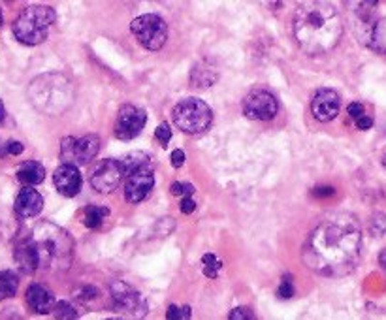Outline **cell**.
Listing matches in <instances>:
<instances>
[{"instance_id": "37", "label": "cell", "mask_w": 386, "mask_h": 320, "mask_svg": "<svg viewBox=\"0 0 386 320\" xmlns=\"http://www.w3.org/2000/svg\"><path fill=\"white\" fill-rule=\"evenodd\" d=\"M347 111H349V115L353 119H358V117L364 115V105L360 104V102H353V104H349Z\"/></svg>"}, {"instance_id": "10", "label": "cell", "mask_w": 386, "mask_h": 320, "mask_svg": "<svg viewBox=\"0 0 386 320\" xmlns=\"http://www.w3.org/2000/svg\"><path fill=\"white\" fill-rule=\"evenodd\" d=\"M279 111L276 96L264 89H256L249 93L244 100V113L253 121H271Z\"/></svg>"}, {"instance_id": "38", "label": "cell", "mask_w": 386, "mask_h": 320, "mask_svg": "<svg viewBox=\"0 0 386 320\" xmlns=\"http://www.w3.org/2000/svg\"><path fill=\"white\" fill-rule=\"evenodd\" d=\"M356 126H358L360 130H367V128H371V126H373V121H371L370 117L362 115L356 119Z\"/></svg>"}, {"instance_id": "33", "label": "cell", "mask_w": 386, "mask_h": 320, "mask_svg": "<svg viewBox=\"0 0 386 320\" xmlns=\"http://www.w3.org/2000/svg\"><path fill=\"white\" fill-rule=\"evenodd\" d=\"M371 230L375 232V234H385V232H386V217L385 215L373 217V222H371Z\"/></svg>"}, {"instance_id": "15", "label": "cell", "mask_w": 386, "mask_h": 320, "mask_svg": "<svg viewBox=\"0 0 386 320\" xmlns=\"http://www.w3.org/2000/svg\"><path fill=\"white\" fill-rule=\"evenodd\" d=\"M55 187L66 198H74L81 190V173L74 164H63L55 170Z\"/></svg>"}, {"instance_id": "41", "label": "cell", "mask_w": 386, "mask_h": 320, "mask_svg": "<svg viewBox=\"0 0 386 320\" xmlns=\"http://www.w3.org/2000/svg\"><path fill=\"white\" fill-rule=\"evenodd\" d=\"M379 264H381L382 268L386 269V249L381 252V254H379Z\"/></svg>"}, {"instance_id": "7", "label": "cell", "mask_w": 386, "mask_h": 320, "mask_svg": "<svg viewBox=\"0 0 386 320\" xmlns=\"http://www.w3.org/2000/svg\"><path fill=\"white\" fill-rule=\"evenodd\" d=\"M130 31L136 40L149 51H159L165 48L166 40H168V25L162 17L155 16V14L136 17L130 23Z\"/></svg>"}, {"instance_id": "28", "label": "cell", "mask_w": 386, "mask_h": 320, "mask_svg": "<svg viewBox=\"0 0 386 320\" xmlns=\"http://www.w3.org/2000/svg\"><path fill=\"white\" fill-rule=\"evenodd\" d=\"M277 296L285 299L294 296V284H292L291 275H285V277L281 279V287H279V290H277Z\"/></svg>"}, {"instance_id": "20", "label": "cell", "mask_w": 386, "mask_h": 320, "mask_svg": "<svg viewBox=\"0 0 386 320\" xmlns=\"http://www.w3.org/2000/svg\"><path fill=\"white\" fill-rule=\"evenodd\" d=\"M17 179L21 181L25 187H34V185H40L46 179V170L40 162L36 160H28V162H23L17 170Z\"/></svg>"}, {"instance_id": "29", "label": "cell", "mask_w": 386, "mask_h": 320, "mask_svg": "<svg viewBox=\"0 0 386 320\" xmlns=\"http://www.w3.org/2000/svg\"><path fill=\"white\" fill-rule=\"evenodd\" d=\"M155 138L159 140V143L162 145V148H166V145H168L169 140H172V130H169L168 123H160V125L157 126Z\"/></svg>"}, {"instance_id": "30", "label": "cell", "mask_w": 386, "mask_h": 320, "mask_svg": "<svg viewBox=\"0 0 386 320\" xmlns=\"http://www.w3.org/2000/svg\"><path fill=\"white\" fill-rule=\"evenodd\" d=\"M169 190L174 196H191L194 192V187L191 183H174Z\"/></svg>"}, {"instance_id": "9", "label": "cell", "mask_w": 386, "mask_h": 320, "mask_svg": "<svg viewBox=\"0 0 386 320\" xmlns=\"http://www.w3.org/2000/svg\"><path fill=\"white\" fill-rule=\"evenodd\" d=\"M111 301H113V309L125 316H143L147 311V305L143 301L142 296L130 287V284L122 283V281H113L110 287Z\"/></svg>"}, {"instance_id": "39", "label": "cell", "mask_w": 386, "mask_h": 320, "mask_svg": "<svg viewBox=\"0 0 386 320\" xmlns=\"http://www.w3.org/2000/svg\"><path fill=\"white\" fill-rule=\"evenodd\" d=\"M262 4L266 6V8H270L271 11L279 10L281 4H283V0H262Z\"/></svg>"}, {"instance_id": "8", "label": "cell", "mask_w": 386, "mask_h": 320, "mask_svg": "<svg viewBox=\"0 0 386 320\" xmlns=\"http://www.w3.org/2000/svg\"><path fill=\"white\" fill-rule=\"evenodd\" d=\"M100 151V140L95 134L83 138H64L61 143V158L64 164L85 166Z\"/></svg>"}, {"instance_id": "35", "label": "cell", "mask_w": 386, "mask_h": 320, "mask_svg": "<svg viewBox=\"0 0 386 320\" xmlns=\"http://www.w3.org/2000/svg\"><path fill=\"white\" fill-rule=\"evenodd\" d=\"M194 210H196L194 200H192L191 196H183V200H181V211H183L185 215H191V213H194Z\"/></svg>"}, {"instance_id": "6", "label": "cell", "mask_w": 386, "mask_h": 320, "mask_svg": "<svg viewBox=\"0 0 386 320\" xmlns=\"http://www.w3.org/2000/svg\"><path fill=\"white\" fill-rule=\"evenodd\" d=\"M174 125L185 134H202L213 123L212 108L198 98H185L175 105L172 111Z\"/></svg>"}, {"instance_id": "4", "label": "cell", "mask_w": 386, "mask_h": 320, "mask_svg": "<svg viewBox=\"0 0 386 320\" xmlns=\"http://www.w3.org/2000/svg\"><path fill=\"white\" fill-rule=\"evenodd\" d=\"M28 98L46 115H63L74 102V87L63 74H43L28 87Z\"/></svg>"}, {"instance_id": "5", "label": "cell", "mask_w": 386, "mask_h": 320, "mask_svg": "<svg viewBox=\"0 0 386 320\" xmlns=\"http://www.w3.org/2000/svg\"><path fill=\"white\" fill-rule=\"evenodd\" d=\"M57 19L53 8L49 6H28L14 21V36L25 46H38L48 40L49 29Z\"/></svg>"}, {"instance_id": "2", "label": "cell", "mask_w": 386, "mask_h": 320, "mask_svg": "<svg viewBox=\"0 0 386 320\" xmlns=\"http://www.w3.org/2000/svg\"><path fill=\"white\" fill-rule=\"evenodd\" d=\"M343 34L338 10L326 0L303 2L294 16V36L307 55H323L333 49Z\"/></svg>"}, {"instance_id": "25", "label": "cell", "mask_w": 386, "mask_h": 320, "mask_svg": "<svg viewBox=\"0 0 386 320\" xmlns=\"http://www.w3.org/2000/svg\"><path fill=\"white\" fill-rule=\"evenodd\" d=\"M75 299H80L83 305H89L93 307L95 301H100V292L95 289V287H83L80 292H75Z\"/></svg>"}, {"instance_id": "23", "label": "cell", "mask_w": 386, "mask_h": 320, "mask_svg": "<svg viewBox=\"0 0 386 320\" xmlns=\"http://www.w3.org/2000/svg\"><path fill=\"white\" fill-rule=\"evenodd\" d=\"M121 162H122V166H125V172H127V175L128 173L136 172V170L151 168V157L142 151L130 153V155H127V157L122 158Z\"/></svg>"}, {"instance_id": "12", "label": "cell", "mask_w": 386, "mask_h": 320, "mask_svg": "<svg viewBox=\"0 0 386 320\" xmlns=\"http://www.w3.org/2000/svg\"><path fill=\"white\" fill-rule=\"evenodd\" d=\"M147 121V115L142 108H136V105H122L119 110V115H117L115 123V136L122 142H130L136 136H140V132L143 130Z\"/></svg>"}, {"instance_id": "3", "label": "cell", "mask_w": 386, "mask_h": 320, "mask_svg": "<svg viewBox=\"0 0 386 320\" xmlns=\"http://www.w3.org/2000/svg\"><path fill=\"white\" fill-rule=\"evenodd\" d=\"M31 242L36 249L40 269L46 272H64L74 260V242L68 232L53 222L43 221L31 232Z\"/></svg>"}, {"instance_id": "32", "label": "cell", "mask_w": 386, "mask_h": 320, "mask_svg": "<svg viewBox=\"0 0 386 320\" xmlns=\"http://www.w3.org/2000/svg\"><path fill=\"white\" fill-rule=\"evenodd\" d=\"M25 151V145L21 142H8L4 145V149H0V155H21Z\"/></svg>"}, {"instance_id": "26", "label": "cell", "mask_w": 386, "mask_h": 320, "mask_svg": "<svg viewBox=\"0 0 386 320\" xmlns=\"http://www.w3.org/2000/svg\"><path fill=\"white\" fill-rule=\"evenodd\" d=\"M53 313L57 319H75L78 313H75V307L68 301H57L53 307Z\"/></svg>"}, {"instance_id": "24", "label": "cell", "mask_w": 386, "mask_h": 320, "mask_svg": "<svg viewBox=\"0 0 386 320\" xmlns=\"http://www.w3.org/2000/svg\"><path fill=\"white\" fill-rule=\"evenodd\" d=\"M110 211L106 207H102V205H89L87 210H85V226L87 228H98L102 222L106 221V217Z\"/></svg>"}, {"instance_id": "16", "label": "cell", "mask_w": 386, "mask_h": 320, "mask_svg": "<svg viewBox=\"0 0 386 320\" xmlns=\"http://www.w3.org/2000/svg\"><path fill=\"white\" fill-rule=\"evenodd\" d=\"M14 210L21 219H32V217L40 215V211L43 210V198L42 195L34 190L32 187H25V189L17 195Z\"/></svg>"}, {"instance_id": "40", "label": "cell", "mask_w": 386, "mask_h": 320, "mask_svg": "<svg viewBox=\"0 0 386 320\" xmlns=\"http://www.w3.org/2000/svg\"><path fill=\"white\" fill-rule=\"evenodd\" d=\"M313 195H315V196H332L333 189H332V187H320V189L313 190Z\"/></svg>"}, {"instance_id": "34", "label": "cell", "mask_w": 386, "mask_h": 320, "mask_svg": "<svg viewBox=\"0 0 386 320\" xmlns=\"http://www.w3.org/2000/svg\"><path fill=\"white\" fill-rule=\"evenodd\" d=\"M254 315L249 313V309H244V307H238L230 313V320H253Z\"/></svg>"}, {"instance_id": "1", "label": "cell", "mask_w": 386, "mask_h": 320, "mask_svg": "<svg viewBox=\"0 0 386 320\" xmlns=\"http://www.w3.org/2000/svg\"><path fill=\"white\" fill-rule=\"evenodd\" d=\"M362 249V230L355 217L335 213L309 234L303 262L323 277H345L356 268Z\"/></svg>"}, {"instance_id": "21", "label": "cell", "mask_w": 386, "mask_h": 320, "mask_svg": "<svg viewBox=\"0 0 386 320\" xmlns=\"http://www.w3.org/2000/svg\"><path fill=\"white\" fill-rule=\"evenodd\" d=\"M192 85H196L198 89H206V87H212L215 81H217V72L209 66H194L192 68V76H191Z\"/></svg>"}, {"instance_id": "13", "label": "cell", "mask_w": 386, "mask_h": 320, "mask_svg": "<svg viewBox=\"0 0 386 320\" xmlns=\"http://www.w3.org/2000/svg\"><path fill=\"white\" fill-rule=\"evenodd\" d=\"M155 187L153 168H142L128 173L127 187H125V198L128 204H140L147 198L149 192Z\"/></svg>"}, {"instance_id": "43", "label": "cell", "mask_w": 386, "mask_h": 320, "mask_svg": "<svg viewBox=\"0 0 386 320\" xmlns=\"http://www.w3.org/2000/svg\"><path fill=\"white\" fill-rule=\"evenodd\" d=\"M2 23H4V19H2V14H0V26H2Z\"/></svg>"}, {"instance_id": "42", "label": "cell", "mask_w": 386, "mask_h": 320, "mask_svg": "<svg viewBox=\"0 0 386 320\" xmlns=\"http://www.w3.org/2000/svg\"><path fill=\"white\" fill-rule=\"evenodd\" d=\"M6 117V110H4V104H2V100H0V123L4 121Z\"/></svg>"}, {"instance_id": "17", "label": "cell", "mask_w": 386, "mask_h": 320, "mask_svg": "<svg viewBox=\"0 0 386 320\" xmlns=\"http://www.w3.org/2000/svg\"><path fill=\"white\" fill-rule=\"evenodd\" d=\"M360 34L371 49L386 55V17H375L373 21L360 29Z\"/></svg>"}, {"instance_id": "36", "label": "cell", "mask_w": 386, "mask_h": 320, "mask_svg": "<svg viewBox=\"0 0 386 320\" xmlns=\"http://www.w3.org/2000/svg\"><path fill=\"white\" fill-rule=\"evenodd\" d=\"M185 164V153L181 151V149H175L174 153H172V166L174 168H181Z\"/></svg>"}, {"instance_id": "19", "label": "cell", "mask_w": 386, "mask_h": 320, "mask_svg": "<svg viewBox=\"0 0 386 320\" xmlns=\"http://www.w3.org/2000/svg\"><path fill=\"white\" fill-rule=\"evenodd\" d=\"M14 258H16L17 266L23 273H34L36 269H40L36 249H34L28 236L19 239V243L16 245V251H14Z\"/></svg>"}, {"instance_id": "14", "label": "cell", "mask_w": 386, "mask_h": 320, "mask_svg": "<svg viewBox=\"0 0 386 320\" xmlns=\"http://www.w3.org/2000/svg\"><path fill=\"white\" fill-rule=\"evenodd\" d=\"M341 108L339 95L332 89H318L311 100V113L313 117L320 123H330L335 119Z\"/></svg>"}, {"instance_id": "22", "label": "cell", "mask_w": 386, "mask_h": 320, "mask_svg": "<svg viewBox=\"0 0 386 320\" xmlns=\"http://www.w3.org/2000/svg\"><path fill=\"white\" fill-rule=\"evenodd\" d=\"M17 289H19V277L16 273L10 272V269L0 272V301L14 298L17 294Z\"/></svg>"}, {"instance_id": "31", "label": "cell", "mask_w": 386, "mask_h": 320, "mask_svg": "<svg viewBox=\"0 0 386 320\" xmlns=\"http://www.w3.org/2000/svg\"><path fill=\"white\" fill-rule=\"evenodd\" d=\"M189 316H191V313H189V307H183V309H179L177 305H169V309H168V319L169 320L189 319Z\"/></svg>"}, {"instance_id": "18", "label": "cell", "mask_w": 386, "mask_h": 320, "mask_svg": "<svg viewBox=\"0 0 386 320\" xmlns=\"http://www.w3.org/2000/svg\"><path fill=\"white\" fill-rule=\"evenodd\" d=\"M27 304L34 313L40 315H48L55 307V298L51 294V290L43 284H31L27 290Z\"/></svg>"}, {"instance_id": "11", "label": "cell", "mask_w": 386, "mask_h": 320, "mask_svg": "<svg viewBox=\"0 0 386 320\" xmlns=\"http://www.w3.org/2000/svg\"><path fill=\"white\" fill-rule=\"evenodd\" d=\"M125 175H127V172H125V166H122L121 160L108 158V160L96 166V170L90 175V185L100 195H110L121 185Z\"/></svg>"}, {"instance_id": "27", "label": "cell", "mask_w": 386, "mask_h": 320, "mask_svg": "<svg viewBox=\"0 0 386 320\" xmlns=\"http://www.w3.org/2000/svg\"><path fill=\"white\" fill-rule=\"evenodd\" d=\"M204 264H206L204 273H206L207 277H217L222 268V262H219L215 254H206V257H204Z\"/></svg>"}]
</instances>
